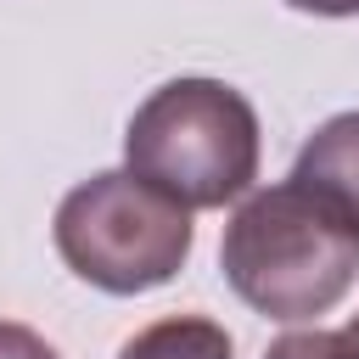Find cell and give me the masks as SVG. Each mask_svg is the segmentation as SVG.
<instances>
[{
  "mask_svg": "<svg viewBox=\"0 0 359 359\" xmlns=\"http://www.w3.org/2000/svg\"><path fill=\"white\" fill-rule=\"evenodd\" d=\"M0 359H62L39 331L17 325V320H0Z\"/></svg>",
  "mask_w": 359,
  "mask_h": 359,
  "instance_id": "obj_7",
  "label": "cell"
},
{
  "mask_svg": "<svg viewBox=\"0 0 359 359\" xmlns=\"http://www.w3.org/2000/svg\"><path fill=\"white\" fill-rule=\"evenodd\" d=\"M56 252L62 264L112 297H135L151 286H168L191 258V213L135 180L129 168H101L79 180L56 202Z\"/></svg>",
  "mask_w": 359,
  "mask_h": 359,
  "instance_id": "obj_3",
  "label": "cell"
},
{
  "mask_svg": "<svg viewBox=\"0 0 359 359\" xmlns=\"http://www.w3.org/2000/svg\"><path fill=\"white\" fill-rule=\"evenodd\" d=\"M286 6L309 17H359V0H286Z\"/></svg>",
  "mask_w": 359,
  "mask_h": 359,
  "instance_id": "obj_8",
  "label": "cell"
},
{
  "mask_svg": "<svg viewBox=\"0 0 359 359\" xmlns=\"http://www.w3.org/2000/svg\"><path fill=\"white\" fill-rule=\"evenodd\" d=\"M286 180H297L309 196H320L359 236V107L325 118L303 140V151H297V163H292Z\"/></svg>",
  "mask_w": 359,
  "mask_h": 359,
  "instance_id": "obj_4",
  "label": "cell"
},
{
  "mask_svg": "<svg viewBox=\"0 0 359 359\" xmlns=\"http://www.w3.org/2000/svg\"><path fill=\"white\" fill-rule=\"evenodd\" d=\"M118 359H236L230 348V331L208 314H168V320H151L140 325Z\"/></svg>",
  "mask_w": 359,
  "mask_h": 359,
  "instance_id": "obj_5",
  "label": "cell"
},
{
  "mask_svg": "<svg viewBox=\"0 0 359 359\" xmlns=\"http://www.w3.org/2000/svg\"><path fill=\"white\" fill-rule=\"evenodd\" d=\"M264 359H359V314L337 331H320V325L314 331H286V337L269 342Z\"/></svg>",
  "mask_w": 359,
  "mask_h": 359,
  "instance_id": "obj_6",
  "label": "cell"
},
{
  "mask_svg": "<svg viewBox=\"0 0 359 359\" xmlns=\"http://www.w3.org/2000/svg\"><path fill=\"white\" fill-rule=\"evenodd\" d=\"M258 151L264 135L252 101L236 84L202 73L157 84L123 129L129 174L180 202L185 213L247 196L258 180Z\"/></svg>",
  "mask_w": 359,
  "mask_h": 359,
  "instance_id": "obj_2",
  "label": "cell"
},
{
  "mask_svg": "<svg viewBox=\"0 0 359 359\" xmlns=\"http://www.w3.org/2000/svg\"><path fill=\"white\" fill-rule=\"evenodd\" d=\"M230 292L264 320L297 325L331 314L359 280V236L297 180L252 191L219 241Z\"/></svg>",
  "mask_w": 359,
  "mask_h": 359,
  "instance_id": "obj_1",
  "label": "cell"
}]
</instances>
